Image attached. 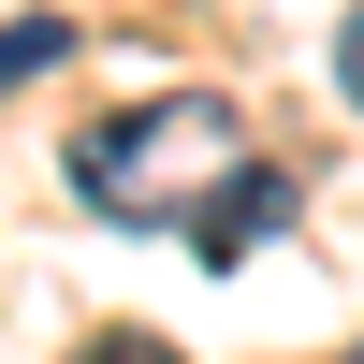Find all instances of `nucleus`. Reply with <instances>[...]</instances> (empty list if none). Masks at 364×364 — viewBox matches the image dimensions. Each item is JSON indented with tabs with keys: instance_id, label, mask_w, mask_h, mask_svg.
<instances>
[{
	"instance_id": "7ed1b4c3",
	"label": "nucleus",
	"mask_w": 364,
	"mask_h": 364,
	"mask_svg": "<svg viewBox=\"0 0 364 364\" xmlns=\"http://www.w3.org/2000/svg\"><path fill=\"white\" fill-rule=\"evenodd\" d=\"M58 58H73V15H0V87L58 73Z\"/></svg>"
},
{
	"instance_id": "f03ea898",
	"label": "nucleus",
	"mask_w": 364,
	"mask_h": 364,
	"mask_svg": "<svg viewBox=\"0 0 364 364\" xmlns=\"http://www.w3.org/2000/svg\"><path fill=\"white\" fill-rule=\"evenodd\" d=\"M277 233H291V175H277V161H248V175L190 219V248H204V262H248V248H277Z\"/></svg>"
},
{
	"instance_id": "f257e3e1",
	"label": "nucleus",
	"mask_w": 364,
	"mask_h": 364,
	"mask_svg": "<svg viewBox=\"0 0 364 364\" xmlns=\"http://www.w3.org/2000/svg\"><path fill=\"white\" fill-rule=\"evenodd\" d=\"M233 175H248V146H233V102H204V87L132 102V117H87V132H73V204H87V219H117V233L204 219Z\"/></svg>"
},
{
	"instance_id": "39448f33",
	"label": "nucleus",
	"mask_w": 364,
	"mask_h": 364,
	"mask_svg": "<svg viewBox=\"0 0 364 364\" xmlns=\"http://www.w3.org/2000/svg\"><path fill=\"white\" fill-rule=\"evenodd\" d=\"M336 87L364 102V0H350V29H336Z\"/></svg>"
},
{
	"instance_id": "20e7f679",
	"label": "nucleus",
	"mask_w": 364,
	"mask_h": 364,
	"mask_svg": "<svg viewBox=\"0 0 364 364\" xmlns=\"http://www.w3.org/2000/svg\"><path fill=\"white\" fill-rule=\"evenodd\" d=\"M73 364H175V336H87Z\"/></svg>"
}]
</instances>
